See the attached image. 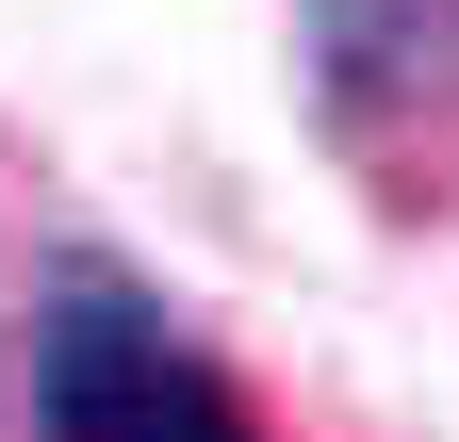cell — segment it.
<instances>
[{"mask_svg": "<svg viewBox=\"0 0 459 442\" xmlns=\"http://www.w3.org/2000/svg\"><path fill=\"white\" fill-rule=\"evenodd\" d=\"M296 82L361 164L459 148V0H296Z\"/></svg>", "mask_w": 459, "mask_h": 442, "instance_id": "2", "label": "cell"}, {"mask_svg": "<svg viewBox=\"0 0 459 442\" xmlns=\"http://www.w3.org/2000/svg\"><path fill=\"white\" fill-rule=\"evenodd\" d=\"M17 377H33V442H263V410L230 394V361L115 246H49L33 262Z\"/></svg>", "mask_w": 459, "mask_h": 442, "instance_id": "1", "label": "cell"}]
</instances>
